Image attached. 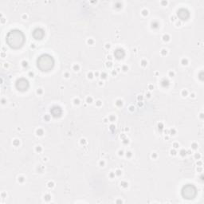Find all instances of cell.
I'll list each match as a JSON object with an SVG mask.
<instances>
[{
	"label": "cell",
	"mask_w": 204,
	"mask_h": 204,
	"mask_svg": "<svg viewBox=\"0 0 204 204\" xmlns=\"http://www.w3.org/2000/svg\"><path fill=\"white\" fill-rule=\"evenodd\" d=\"M197 194V190L195 187L192 184H187L184 186L182 189V195L184 199H192L196 196Z\"/></svg>",
	"instance_id": "cell-3"
},
{
	"label": "cell",
	"mask_w": 204,
	"mask_h": 204,
	"mask_svg": "<svg viewBox=\"0 0 204 204\" xmlns=\"http://www.w3.org/2000/svg\"><path fill=\"white\" fill-rule=\"evenodd\" d=\"M54 65V60L48 54H42L38 59V66L42 71L50 70Z\"/></svg>",
	"instance_id": "cell-2"
},
{
	"label": "cell",
	"mask_w": 204,
	"mask_h": 204,
	"mask_svg": "<svg viewBox=\"0 0 204 204\" xmlns=\"http://www.w3.org/2000/svg\"><path fill=\"white\" fill-rule=\"evenodd\" d=\"M28 87H29V83L24 78H21V79L18 80L17 82H16V88L19 90L25 91L27 89Z\"/></svg>",
	"instance_id": "cell-4"
},
{
	"label": "cell",
	"mask_w": 204,
	"mask_h": 204,
	"mask_svg": "<svg viewBox=\"0 0 204 204\" xmlns=\"http://www.w3.org/2000/svg\"><path fill=\"white\" fill-rule=\"evenodd\" d=\"M7 44L13 49H19L22 47L25 42V36L23 33L19 29H13L6 36Z\"/></svg>",
	"instance_id": "cell-1"
},
{
	"label": "cell",
	"mask_w": 204,
	"mask_h": 204,
	"mask_svg": "<svg viewBox=\"0 0 204 204\" xmlns=\"http://www.w3.org/2000/svg\"><path fill=\"white\" fill-rule=\"evenodd\" d=\"M115 56H116L117 58H122L124 56V52L122 50H117L115 52Z\"/></svg>",
	"instance_id": "cell-8"
},
{
	"label": "cell",
	"mask_w": 204,
	"mask_h": 204,
	"mask_svg": "<svg viewBox=\"0 0 204 204\" xmlns=\"http://www.w3.org/2000/svg\"><path fill=\"white\" fill-rule=\"evenodd\" d=\"M178 16L182 20H186L189 18V11L186 9H180L178 11Z\"/></svg>",
	"instance_id": "cell-5"
},
{
	"label": "cell",
	"mask_w": 204,
	"mask_h": 204,
	"mask_svg": "<svg viewBox=\"0 0 204 204\" xmlns=\"http://www.w3.org/2000/svg\"><path fill=\"white\" fill-rule=\"evenodd\" d=\"M33 36L35 39H42L43 37H44V31L43 29H40V28H38V29H35L33 32Z\"/></svg>",
	"instance_id": "cell-6"
},
{
	"label": "cell",
	"mask_w": 204,
	"mask_h": 204,
	"mask_svg": "<svg viewBox=\"0 0 204 204\" xmlns=\"http://www.w3.org/2000/svg\"><path fill=\"white\" fill-rule=\"evenodd\" d=\"M51 113L55 117H57V116H60V115L61 114V109L59 107H54L51 109Z\"/></svg>",
	"instance_id": "cell-7"
}]
</instances>
